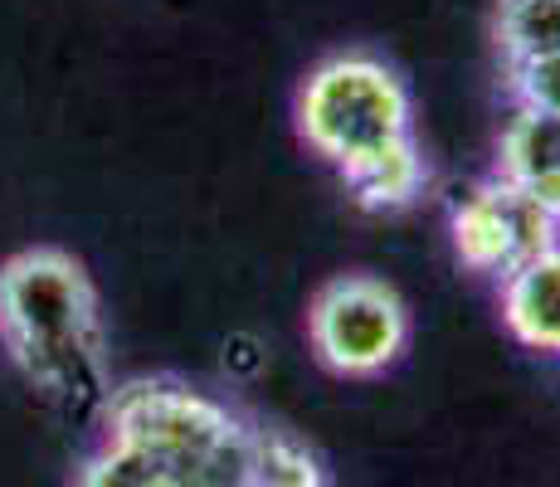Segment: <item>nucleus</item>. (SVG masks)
<instances>
[{
  "instance_id": "obj_1",
  "label": "nucleus",
  "mask_w": 560,
  "mask_h": 487,
  "mask_svg": "<svg viewBox=\"0 0 560 487\" xmlns=\"http://www.w3.org/2000/svg\"><path fill=\"white\" fill-rule=\"evenodd\" d=\"M0 341L49 395H93L103 371L98 292L73 254L25 248L0 268Z\"/></svg>"
},
{
  "instance_id": "obj_2",
  "label": "nucleus",
  "mask_w": 560,
  "mask_h": 487,
  "mask_svg": "<svg viewBox=\"0 0 560 487\" xmlns=\"http://www.w3.org/2000/svg\"><path fill=\"white\" fill-rule=\"evenodd\" d=\"M107 434L142 443L161 463L166 487H258L264 429L200 390L147 375L103 399Z\"/></svg>"
},
{
  "instance_id": "obj_3",
  "label": "nucleus",
  "mask_w": 560,
  "mask_h": 487,
  "mask_svg": "<svg viewBox=\"0 0 560 487\" xmlns=\"http://www.w3.org/2000/svg\"><path fill=\"white\" fill-rule=\"evenodd\" d=\"M298 132L347 176L351 166L415 137L400 73L371 54H337L317 63L298 93Z\"/></svg>"
},
{
  "instance_id": "obj_4",
  "label": "nucleus",
  "mask_w": 560,
  "mask_h": 487,
  "mask_svg": "<svg viewBox=\"0 0 560 487\" xmlns=\"http://www.w3.org/2000/svg\"><path fill=\"white\" fill-rule=\"evenodd\" d=\"M307 341L331 375L371 381L390 371L409 346V312L400 292L371 274H341L317 288L307 308Z\"/></svg>"
},
{
  "instance_id": "obj_5",
  "label": "nucleus",
  "mask_w": 560,
  "mask_h": 487,
  "mask_svg": "<svg viewBox=\"0 0 560 487\" xmlns=\"http://www.w3.org/2000/svg\"><path fill=\"white\" fill-rule=\"evenodd\" d=\"M556 230L560 224L551 214L522 186H512V181H502V176L472 186L454 205V214H448V234H454L458 258L472 274H488V278H508L526 258L551 248Z\"/></svg>"
},
{
  "instance_id": "obj_6",
  "label": "nucleus",
  "mask_w": 560,
  "mask_h": 487,
  "mask_svg": "<svg viewBox=\"0 0 560 487\" xmlns=\"http://www.w3.org/2000/svg\"><path fill=\"white\" fill-rule=\"evenodd\" d=\"M498 176L512 181L560 224V117L516 107L498 142Z\"/></svg>"
},
{
  "instance_id": "obj_7",
  "label": "nucleus",
  "mask_w": 560,
  "mask_h": 487,
  "mask_svg": "<svg viewBox=\"0 0 560 487\" xmlns=\"http://www.w3.org/2000/svg\"><path fill=\"white\" fill-rule=\"evenodd\" d=\"M502 322L526 351L560 356V240L502 278Z\"/></svg>"
},
{
  "instance_id": "obj_8",
  "label": "nucleus",
  "mask_w": 560,
  "mask_h": 487,
  "mask_svg": "<svg viewBox=\"0 0 560 487\" xmlns=\"http://www.w3.org/2000/svg\"><path fill=\"white\" fill-rule=\"evenodd\" d=\"M341 181L357 195L361 210H400V205H409L424 190L429 166H424V156H419L415 137H405V142H395L390 151H381V156L351 166Z\"/></svg>"
},
{
  "instance_id": "obj_9",
  "label": "nucleus",
  "mask_w": 560,
  "mask_h": 487,
  "mask_svg": "<svg viewBox=\"0 0 560 487\" xmlns=\"http://www.w3.org/2000/svg\"><path fill=\"white\" fill-rule=\"evenodd\" d=\"M73 487H166V473L142 443L103 434V443L79 463Z\"/></svg>"
},
{
  "instance_id": "obj_10",
  "label": "nucleus",
  "mask_w": 560,
  "mask_h": 487,
  "mask_svg": "<svg viewBox=\"0 0 560 487\" xmlns=\"http://www.w3.org/2000/svg\"><path fill=\"white\" fill-rule=\"evenodd\" d=\"M498 49H502V59L560 54V0H502Z\"/></svg>"
},
{
  "instance_id": "obj_11",
  "label": "nucleus",
  "mask_w": 560,
  "mask_h": 487,
  "mask_svg": "<svg viewBox=\"0 0 560 487\" xmlns=\"http://www.w3.org/2000/svg\"><path fill=\"white\" fill-rule=\"evenodd\" d=\"M508 89L516 107L560 117V54H532V59H508Z\"/></svg>"
},
{
  "instance_id": "obj_12",
  "label": "nucleus",
  "mask_w": 560,
  "mask_h": 487,
  "mask_svg": "<svg viewBox=\"0 0 560 487\" xmlns=\"http://www.w3.org/2000/svg\"><path fill=\"white\" fill-rule=\"evenodd\" d=\"M303 487H327V483H303Z\"/></svg>"
}]
</instances>
